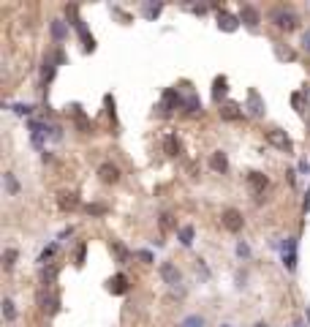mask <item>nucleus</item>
Returning a JSON list of instances; mask_svg holds the SVG:
<instances>
[{"label":"nucleus","mask_w":310,"mask_h":327,"mask_svg":"<svg viewBox=\"0 0 310 327\" xmlns=\"http://www.w3.org/2000/svg\"><path fill=\"white\" fill-rule=\"evenodd\" d=\"M248 186H251L253 194H264V188L269 186V180H267V175H261V172H251V175H248Z\"/></svg>","instance_id":"4"},{"label":"nucleus","mask_w":310,"mask_h":327,"mask_svg":"<svg viewBox=\"0 0 310 327\" xmlns=\"http://www.w3.org/2000/svg\"><path fill=\"white\" fill-rule=\"evenodd\" d=\"M161 227H164V229L171 227V216H169V213H164V216H161Z\"/></svg>","instance_id":"21"},{"label":"nucleus","mask_w":310,"mask_h":327,"mask_svg":"<svg viewBox=\"0 0 310 327\" xmlns=\"http://www.w3.org/2000/svg\"><path fill=\"white\" fill-rule=\"evenodd\" d=\"M240 115H242V112H237V106H234V104L223 106V117H226V120H237Z\"/></svg>","instance_id":"13"},{"label":"nucleus","mask_w":310,"mask_h":327,"mask_svg":"<svg viewBox=\"0 0 310 327\" xmlns=\"http://www.w3.org/2000/svg\"><path fill=\"white\" fill-rule=\"evenodd\" d=\"M185 106H188V109H191V112H193V109H199V98H196V96H191Z\"/></svg>","instance_id":"20"},{"label":"nucleus","mask_w":310,"mask_h":327,"mask_svg":"<svg viewBox=\"0 0 310 327\" xmlns=\"http://www.w3.org/2000/svg\"><path fill=\"white\" fill-rule=\"evenodd\" d=\"M248 101H251V112H253V115H261V112H264V104L258 101V93H256V90H251Z\"/></svg>","instance_id":"10"},{"label":"nucleus","mask_w":310,"mask_h":327,"mask_svg":"<svg viewBox=\"0 0 310 327\" xmlns=\"http://www.w3.org/2000/svg\"><path fill=\"white\" fill-rule=\"evenodd\" d=\"M223 227H226L228 232H240L242 229V213L240 210H226L223 213Z\"/></svg>","instance_id":"3"},{"label":"nucleus","mask_w":310,"mask_h":327,"mask_svg":"<svg viewBox=\"0 0 310 327\" xmlns=\"http://www.w3.org/2000/svg\"><path fill=\"white\" fill-rule=\"evenodd\" d=\"M272 19H275V25H278V28H283V30H294V28H297V17H294L291 11H286V8H275V11H272Z\"/></svg>","instance_id":"1"},{"label":"nucleus","mask_w":310,"mask_h":327,"mask_svg":"<svg viewBox=\"0 0 310 327\" xmlns=\"http://www.w3.org/2000/svg\"><path fill=\"white\" fill-rule=\"evenodd\" d=\"M55 35H63V25H60V19H55Z\"/></svg>","instance_id":"25"},{"label":"nucleus","mask_w":310,"mask_h":327,"mask_svg":"<svg viewBox=\"0 0 310 327\" xmlns=\"http://www.w3.org/2000/svg\"><path fill=\"white\" fill-rule=\"evenodd\" d=\"M210 164H212V169H215V172H226V166H228V158L223 156L221 150H218L215 156L210 158Z\"/></svg>","instance_id":"9"},{"label":"nucleus","mask_w":310,"mask_h":327,"mask_svg":"<svg viewBox=\"0 0 310 327\" xmlns=\"http://www.w3.org/2000/svg\"><path fill=\"white\" fill-rule=\"evenodd\" d=\"M221 327H231V325H221Z\"/></svg>","instance_id":"26"},{"label":"nucleus","mask_w":310,"mask_h":327,"mask_svg":"<svg viewBox=\"0 0 310 327\" xmlns=\"http://www.w3.org/2000/svg\"><path fill=\"white\" fill-rule=\"evenodd\" d=\"M3 314H6V319L11 322L14 316H17V311H14V303L11 300H3Z\"/></svg>","instance_id":"16"},{"label":"nucleus","mask_w":310,"mask_h":327,"mask_svg":"<svg viewBox=\"0 0 310 327\" xmlns=\"http://www.w3.org/2000/svg\"><path fill=\"white\" fill-rule=\"evenodd\" d=\"M242 19H245V25L256 28V25H258V11L253 6H242Z\"/></svg>","instance_id":"8"},{"label":"nucleus","mask_w":310,"mask_h":327,"mask_svg":"<svg viewBox=\"0 0 310 327\" xmlns=\"http://www.w3.org/2000/svg\"><path fill=\"white\" fill-rule=\"evenodd\" d=\"M3 180H6L8 194H17V191H19V186H17V180H14V175H11V172H6V175H3Z\"/></svg>","instance_id":"14"},{"label":"nucleus","mask_w":310,"mask_h":327,"mask_svg":"<svg viewBox=\"0 0 310 327\" xmlns=\"http://www.w3.org/2000/svg\"><path fill=\"white\" fill-rule=\"evenodd\" d=\"M161 275H164V281H166V284H171V286L180 284V278H182L180 270H177L171 262H164V264H161Z\"/></svg>","instance_id":"5"},{"label":"nucleus","mask_w":310,"mask_h":327,"mask_svg":"<svg viewBox=\"0 0 310 327\" xmlns=\"http://www.w3.org/2000/svg\"><path fill=\"white\" fill-rule=\"evenodd\" d=\"M218 25H221L223 30H234L237 28V19L231 17V14H221V17H218Z\"/></svg>","instance_id":"11"},{"label":"nucleus","mask_w":310,"mask_h":327,"mask_svg":"<svg viewBox=\"0 0 310 327\" xmlns=\"http://www.w3.org/2000/svg\"><path fill=\"white\" fill-rule=\"evenodd\" d=\"M14 259H17V254H14V251H6V264H8V267L14 264Z\"/></svg>","instance_id":"24"},{"label":"nucleus","mask_w":310,"mask_h":327,"mask_svg":"<svg viewBox=\"0 0 310 327\" xmlns=\"http://www.w3.org/2000/svg\"><path fill=\"white\" fill-rule=\"evenodd\" d=\"M180 327H204V319H201V316H185V319L180 322Z\"/></svg>","instance_id":"12"},{"label":"nucleus","mask_w":310,"mask_h":327,"mask_svg":"<svg viewBox=\"0 0 310 327\" xmlns=\"http://www.w3.org/2000/svg\"><path fill=\"white\" fill-rule=\"evenodd\" d=\"M112 289H114V292H125V278H123V275L114 278V286H112Z\"/></svg>","instance_id":"19"},{"label":"nucleus","mask_w":310,"mask_h":327,"mask_svg":"<svg viewBox=\"0 0 310 327\" xmlns=\"http://www.w3.org/2000/svg\"><path fill=\"white\" fill-rule=\"evenodd\" d=\"M98 175H101V180H104V183H117L120 180V169L114 166V164H101Z\"/></svg>","instance_id":"6"},{"label":"nucleus","mask_w":310,"mask_h":327,"mask_svg":"<svg viewBox=\"0 0 310 327\" xmlns=\"http://www.w3.org/2000/svg\"><path fill=\"white\" fill-rule=\"evenodd\" d=\"M223 93H226V79H218L215 82V98H221Z\"/></svg>","instance_id":"18"},{"label":"nucleus","mask_w":310,"mask_h":327,"mask_svg":"<svg viewBox=\"0 0 310 327\" xmlns=\"http://www.w3.org/2000/svg\"><path fill=\"white\" fill-rule=\"evenodd\" d=\"M267 139H269V145H275L278 150H291V139H288L286 131H281V129L267 131Z\"/></svg>","instance_id":"2"},{"label":"nucleus","mask_w":310,"mask_h":327,"mask_svg":"<svg viewBox=\"0 0 310 327\" xmlns=\"http://www.w3.org/2000/svg\"><path fill=\"white\" fill-rule=\"evenodd\" d=\"M104 210H106L104 204H90L87 207V213H104Z\"/></svg>","instance_id":"22"},{"label":"nucleus","mask_w":310,"mask_h":327,"mask_svg":"<svg viewBox=\"0 0 310 327\" xmlns=\"http://www.w3.org/2000/svg\"><path fill=\"white\" fill-rule=\"evenodd\" d=\"M164 147H166V153H169V156H180V139H177L174 134H166Z\"/></svg>","instance_id":"7"},{"label":"nucleus","mask_w":310,"mask_h":327,"mask_svg":"<svg viewBox=\"0 0 310 327\" xmlns=\"http://www.w3.org/2000/svg\"><path fill=\"white\" fill-rule=\"evenodd\" d=\"M60 204H63V207H68V210H74V207H76V204H79V202H76V196H74V194H63V199H60Z\"/></svg>","instance_id":"15"},{"label":"nucleus","mask_w":310,"mask_h":327,"mask_svg":"<svg viewBox=\"0 0 310 327\" xmlns=\"http://www.w3.org/2000/svg\"><path fill=\"white\" fill-rule=\"evenodd\" d=\"M191 237H193V229H191V227H182V232H180V243H182V245H191Z\"/></svg>","instance_id":"17"},{"label":"nucleus","mask_w":310,"mask_h":327,"mask_svg":"<svg viewBox=\"0 0 310 327\" xmlns=\"http://www.w3.org/2000/svg\"><path fill=\"white\" fill-rule=\"evenodd\" d=\"M302 47H305V49H308V52H310V30H308V33H305V35H302Z\"/></svg>","instance_id":"23"}]
</instances>
